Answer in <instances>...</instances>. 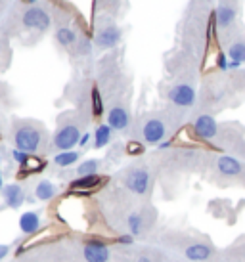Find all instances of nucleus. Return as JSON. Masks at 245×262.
<instances>
[{"mask_svg":"<svg viewBox=\"0 0 245 262\" xmlns=\"http://www.w3.org/2000/svg\"><path fill=\"white\" fill-rule=\"evenodd\" d=\"M161 251L171 255L182 256L186 262H216L218 260V249L211 243L209 237H203L197 233H182L173 232L169 235H161Z\"/></svg>","mask_w":245,"mask_h":262,"instance_id":"1","label":"nucleus"},{"mask_svg":"<svg viewBox=\"0 0 245 262\" xmlns=\"http://www.w3.org/2000/svg\"><path fill=\"white\" fill-rule=\"evenodd\" d=\"M12 142L15 149L29 155L50 151L52 138L46 126L35 119H14L12 121Z\"/></svg>","mask_w":245,"mask_h":262,"instance_id":"2","label":"nucleus"},{"mask_svg":"<svg viewBox=\"0 0 245 262\" xmlns=\"http://www.w3.org/2000/svg\"><path fill=\"white\" fill-rule=\"evenodd\" d=\"M174 128V115L173 111H152L144 113L134 124V136L136 142L146 146H161L165 144L169 134Z\"/></svg>","mask_w":245,"mask_h":262,"instance_id":"3","label":"nucleus"},{"mask_svg":"<svg viewBox=\"0 0 245 262\" xmlns=\"http://www.w3.org/2000/svg\"><path fill=\"white\" fill-rule=\"evenodd\" d=\"M90 117L83 111H65L58 119V128L52 136L50 151H71L75 146H79L83 138V130L87 128Z\"/></svg>","mask_w":245,"mask_h":262,"instance_id":"4","label":"nucleus"},{"mask_svg":"<svg viewBox=\"0 0 245 262\" xmlns=\"http://www.w3.org/2000/svg\"><path fill=\"white\" fill-rule=\"evenodd\" d=\"M121 184L122 188L134 197H150L155 184V172L152 165L146 163H134L127 167L121 172Z\"/></svg>","mask_w":245,"mask_h":262,"instance_id":"5","label":"nucleus"},{"mask_svg":"<svg viewBox=\"0 0 245 262\" xmlns=\"http://www.w3.org/2000/svg\"><path fill=\"white\" fill-rule=\"evenodd\" d=\"M122 40V31L111 17H100L96 21V29H94V48L100 52L111 50Z\"/></svg>","mask_w":245,"mask_h":262,"instance_id":"6","label":"nucleus"},{"mask_svg":"<svg viewBox=\"0 0 245 262\" xmlns=\"http://www.w3.org/2000/svg\"><path fill=\"white\" fill-rule=\"evenodd\" d=\"M167 100L176 111L192 110L197 102V92L192 80H174L167 90Z\"/></svg>","mask_w":245,"mask_h":262,"instance_id":"7","label":"nucleus"},{"mask_svg":"<svg viewBox=\"0 0 245 262\" xmlns=\"http://www.w3.org/2000/svg\"><path fill=\"white\" fill-rule=\"evenodd\" d=\"M19 25L29 33H38L43 35L50 29L52 25V15L44 6L38 4H31V6L23 8L22 15H19Z\"/></svg>","mask_w":245,"mask_h":262,"instance_id":"8","label":"nucleus"},{"mask_svg":"<svg viewBox=\"0 0 245 262\" xmlns=\"http://www.w3.org/2000/svg\"><path fill=\"white\" fill-rule=\"evenodd\" d=\"M213 168H215V174L222 178V182H236V180L241 182L245 174L243 161L234 155H218L213 163Z\"/></svg>","mask_w":245,"mask_h":262,"instance_id":"9","label":"nucleus"},{"mask_svg":"<svg viewBox=\"0 0 245 262\" xmlns=\"http://www.w3.org/2000/svg\"><path fill=\"white\" fill-rule=\"evenodd\" d=\"M108 124L111 126V130L117 132H127L130 128L132 117H130L129 103L121 100V102H109L108 105Z\"/></svg>","mask_w":245,"mask_h":262,"instance_id":"10","label":"nucleus"},{"mask_svg":"<svg viewBox=\"0 0 245 262\" xmlns=\"http://www.w3.org/2000/svg\"><path fill=\"white\" fill-rule=\"evenodd\" d=\"M192 128H194V134L199 140H205V142H215L216 136H218V123L215 121V117L211 113H199L195 115L194 123H192Z\"/></svg>","mask_w":245,"mask_h":262,"instance_id":"11","label":"nucleus"},{"mask_svg":"<svg viewBox=\"0 0 245 262\" xmlns=\"http://www.w3.org/2000/svg\"><path fill=\"white\" fill-rule=\"evenodd\" d=\"M80 35L79 31H77V27L75 25H71L69 21H62L56 27V42H58L59 48H64V50L71 52L75 50V46H77V42L80 40Z\"/></svg>","mask_w":245,"mask_h":262,"instance_id":"12","label":"nucleus"},{"mask_svg":"<svg viewBox=\"0 0 245 262\" xmlns=\"http://www.w3.org/2000/svg\"><path fill=\"white\" fill-rule=\"evenodd\" d=\"M238 19V8L232 2H220L216 8V27L220 31H230Z\"/></svg>","mask_w":245,"mask_h":262,"instance_id":"13","label":"nucleus"},{"mask_svg":"<svg viewBox=\"0 0 245 262\" xmlns=\"http://www.w3.org/2000/svg\"><path fill=\"white\" fill-rule=\"evenodd\" d=\"M2 199H4L6 207H10V209H19L25 203V199H27L25 188L19 186V184H8V186L2 188Z\"/></svg>","mask_w":245,"mask_h":262,"instance_id":"14","label":"nucleus"},{"mask_svg":"<svg viewBox=\"0 0 245 262\" xmlns=\"http://www.w3.org/2000/svg\"><path fill=\"white\" fill-rule=\"evenodd\" d=\"M43 226V214L40 211H29V212H23L19 216V230L25 235H33L40 230Z\"/></svg>","mask_w":245,"mask_h":262,"instance_id":"15","label":"nucleus"},{"mask_svg":"<svg viewBox=\"0 0 245 262\" xmlns=\"http://www.w3.org/2000/svg\"><path fill=\"white\" fill-rule=\"evenodd\" d=\"M12 262H52L50 251L44 247H33L25 253H19Z\"/></svg>","mask_w":245,"mask_h":262,"instance_id":"16","label":"nucleus"},{"mask_svg":"<svg viewBox=\"0 0 245 262\" xmlns=\"http://www.w3.org/2000/svg\"><path fill=\"white\" fill-rule=\"evenodd\" d=\"M33 193H35V199H38V201H50L58 195V186L50 180H38L33 188Z\"/></svg>","mask_w":245,"mask_h":262,"instance_id":"17","label":"nucleus"},{"mask_svg":"<svg viewBox=\"0 0 245 262\" xmlns=\"http://www.w3.org/2000/svg\"><path fill=\"white\" fill-rule=\"evenodd\" d=\"M228 58L232 59V67H239L245 63V38H234L228 44Z\"/></svg>","mask_w":245,"mask_h":262,"instance_id":"18","label":"nucleus"},{"mask_svg":"<svg viewBox=\"0 0 245 262\" xmlns=\"http://www.w3.org/2000/svg\"><path fill=\"white\" fill-rule=\"evenodd\" d=\"M111 134H113V130H111V126H109L108 123L98 124V126H96V130H94V144H92L94 149H101V147L109 146V142H111Z\"/></svg>","mask_w":245,"mask_h":262,"instance_id":"19","label":"nucleus"},{"mask_svg":"<svg viewBox=\"0 0 245 262\" xmlns=\"http://www.w3.org/2000/svg\"><path fill=\"white\" fill-rule=\"evenodd\" d=\"M79 159H80V153L75 151V149H71V151H59L54 155V165L59 168H69Z\"/></svg>","mask_w":245,"mask_h":262,"instance_id":"20","label":"nucleus"},{"mask_svg":"<svg viewBox=\"0 0 245 262\" xmlns=\"http://www.w3.org/2000/svg\"><path fill=\"white\" fill-rule=\"evenodd\" d=\"M100 168H101V161L100 159H87L85 163H80L75 174L77 178L79 176H92V174H100Z\"/></svg>","mask_w":245,"mask_h":262,"instance_id":"21","label":"nucleus"},{"mask_svg":"<svg viewBox=\"0 0 245 262\" xmlns=\"http://www.w3.org/2000/svg\"><path fill=\"white\" fill-rule=\"evenodd\" d=\"M101 184V176L100 174H92V176H79L71 182L73 189H92L96 186Z\"/></svg>","mask_w":245,"mask_h":262,"instance_id":"22","label":"nucleus"},{"mask_svg":"<svg viewBox=\"0 0 245 262\" xmlns=\"http://www.w3.org/2000/svg\"><path fill=\"white\" fill-rule=\"evenodd\" d=\"M10 251H12V245H0V262L10 255Z\"/></svg>","mask_w":245,"mask_h":262,"instance_id":"23","label":"nucleus"},{"mask_svg":"<svg viewBox=\"0 0 245 262\" xmlns=\"http://www.w3.org/2000/svg\"><path fill=\"white\" fill-rule=\"evenodd\" d=\"M108 2H109V6H117L121 0H108Z\"/></svg>","mask_w":245,"mask_h":262,"instance_id":"24","label":"nucleus"},{"mask_svg":"<svg viewBox=\"0 0 245 262\" xmlns=\"http://www.w3.org/2000/svg\"><path fill=\"white\" fill-rule=\"evenodd\" d=\"M2 188H4V180H2V172H0V191H2Z\"/></svg>","mask_w":245,"mask_h":262,"instance_id":"25","label":"nucleus"}]
</instances>
